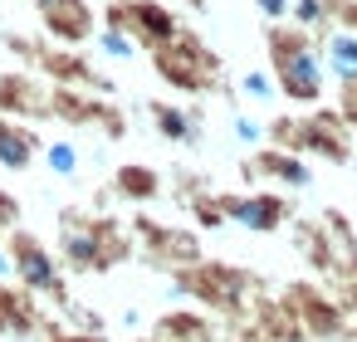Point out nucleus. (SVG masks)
<instances>
[{"instance_id": "nucleus-4", "label": "nucleus", "mask_w": 357, "mask_h": 342, "mask_svg": "<svg viewBox=\"0 0 357 342\" xmlns=\"http://www.w3.org/2000/svg\"><path fill=\"white\" fill-rule=\"evenodd\" d=\"M132 235H137V244H142V259L152 264V269H186V264H196L201 259V240L191 235V230H176V225H157L152 215H137L132 220Z\"/></svg>"}, {"instance_id": "nucleus-13", "label": "nucleus", "mask_w": 357, "mask_h": 342, "mask_svg": "<svg viewBox=\"0 0 357 342\" xmlns=\"http://www.w3.org/2000/svg\"><path fill=\"white\" fill-rule=\"evenodd\" d=\"M147 113H152V127H157L162 142H172V147H196L201 142V108H181V103L157 98V103H147Z\"/></svg>"}, {"instance_id": "nucleus-17", "label": "nucleus", "mask_w": 357, "mask_h": 342, "mask_svg": "<svg viewBox=\"0 0 357 342\" xmlns=\"http://www.w3.org/2000/svg\"><path fill=\"white\" fill-rule=\"evenodd\" d=\"M162 171L157 166H147V162H128V166H118V176H113V191L123 196V201H132V205H147V201H157L162 196Z\"/></svg>"}, {"instance_id": "nucleus-1", "label": "nucleus", "mask_w": 357, "mask_h": 342, "mask_svg": "<svg viewBox=\"0 0 357 342\" xmlns=\"http://www.w3.org/2000/svg\"><path fill=\"white\" fill-rule=\"evenodd\" d=\"M264 49H269V74L284 103L298 108H318L323 103V59H318V40L289 20L264 30Z\"/></svg>"}, {"instance_id": "nucleus-16", "label": "nucleus", "mask_w": 357, "mask_h": 342, "mask_svg": "<svg viewBox=\"0 0 357 342\" xmlns=\"http://www.w3.org/2000/svg\"><path fill=\"white\" fill-rule=\"evenodd\" d=\"M0 113H25V118H45L50 98L40 93V84L30 74H6L0 79Z\"/></svg>"}, {"instance_id": "nucleus-7", "label": "nucleus", "mask_w": 357, "mask_h": 342, "mask_svg": "<svg viewBox=\"0 0 357 342\" xmlns=\"http://www.w3.org/2000/svg\"><path fill=\"white\" fill-rule=\"evenodd\" d=\"M303 152H313V157H323L333 166H352V132L337 118V108L333 113L318 108V113H303L298 118V157Z\"/></svg>"}, {"instance_id": "nucleus-34", "label": "nucleus", "mask_w": 357, "mask_h": 342, "mask_svg": "<svg viewBox=\"0 0 357 342\" xmlns=\"http://www.w3.org/2000/svg\"><path fill=\"white\" fill-rule=\"evenodd\" d=\"M147 342H157V337H147Z\"/></svg>"}, {"instance_id": "nucleus-18", "label": "nucleus", "mask_w": 357, "mask_h": 342, "mask_svg": "<svg viewBox=\"0 0 357 342\" xmlns=\"http://www.w3.org/2000/svg\"><path fill=\"white\" fill-rule=\"evenodd\" d=\"M35 152H40V137L30 127L0 118V166H6V171H25L35 162Z\"/></svg>"}, {"instance_id": "nucleus-30", "label": "nucleus", "mask_w": 357, "mask_h": 342, "mask_svg": "<svg viewBox=\"0 0 357 342\" xmlns=\"http://www.w3.org/2000/svg\"><path fill=\"white\" fill-rule=\"evenodd\" d=\"M20 220V205H15V196L10 191H0V225H15Z\"/></svg>"}, {"instance_id": "nucleus-15", "label": "nucleus", "mask_w": 357, "mask_h": 342, "mask_svg": "<svg viewBox=\"0 0 357 342\" xmlns=\"http://www.w3.org/2000/svg\"><path fill=\"white\" fill-rule=\"evenodd\" d=\"M318 59H323L328 79H352L357 74V30H342V25L323 30L318 35Z\"/></svg>"}, {"instance_id": "nucleus-33", "label": "nucleus", "mask_w": 357, "mask_h": 342, "mask_svg": "<svg viewBox=\"0 0 357 342\" xmlns=\"http://www.w3.org/2000/svg\"><path fill=\"white\" fill-rule=\"evenodd\" d=\"M186 6H196V10H206V0H186Z\"/></svg>"}, {"instance_id": "nucleus-3", "label": "nucleus", "mask_w": 357, "mask_h": 342, "mask_svg": "<svg viewBox=\"0 0 357 342\" xmlns=\"http://www.w3.org/2000/svg\"><path fill=\"white\" fill-rule=\"evenodd\" d=\"M250 288H255L250 269L220 264V259H211V264L196 259V264H186V269L172 274V293L176 298H196L201 308H225V313H240V303H245Z\"/></svg>"}, {"instance_id": "nucleus-22", "label": "nucleus", "mask_w": 357, "mask_h": 342, "mask_svg": "<svg viewBox=\"0 0 357 342\" xmlns=\"http://www.w3.org/2000/svg\"><path fill=\"white\" fill-rule=\"evenodd\" d=\"M289 25H298L308 35L333 30V0H289Z\"/></svg>"}, {"instance_id": "nucleus-25", "label": "nucleus", "mask_w": 357, "mask_h": 342, "mask_svg": "<svg viewBox=\"0 0 357 342\" xmlns=\"http://www.w3.org/2000/svg\"><path fill=\"white\" fill-rule=\"evenodd\" d=\"M186 201H191L196 230H225V210H220V196H211V191H196V196H186Z\"/></svg>"}, {"instance_id": "nucleus-8", "label": "nucleus", "mask_w": 357, "mask_h": 342, "mask_svg": "<svg viewBox=\"0 0 357 342\" xmlns=\"http://www.w3.org/2000/svg\"><path fill=\"white\" fill-rule=\"evenodd\" d=\"M284 298L294 303V313H298L308 337H342L347 332V308L337 298H328L318 283H289Z\"/></svg>"}, {"instance_id": "nucleus-10", "label": "nucleus", "mask_w": 357, "mask_h": 342, "mask_svg": "<svg viewBox=\"0 0 357 342\" xmlns=\"http://www.w3.org/2000/svg\"><path fill=\"white\" fill-rule=\"evenodd\" d=\"M128 35L137 49H157L167 40H176L181 25H176V10L162 6V0H128Z\"/></svg>"}, {"instance_id": "nucleus-27", "label": "nucleus", "mask_w": 357, "mask_h": 342, "mask_svg": "<svg viewBox=\"0 0 357 342\" xmlns=\"http://www.w3.org/2000/svg\"><path fill=\"white\" fill-rule=\"evenodd\" d=\"M230 137L240 147H264V123L250 118V113H230Z\"/></svg>"}, {"instance_id": "nucleus-23", "label": "nucleus", "mask_w": 357, "mask_h": 342, "mask_svg": "<svg viewBox=\"0 0 357 342\" xmlns=\"http://www.w3.org/2000/svg\"><path fill=\"white\" fill-rule=\"evenodd\" d=\"M93 45H98V54L103 59H113V64H132L142 49L132 45V35H123V30H108V25H98L93 30Z\"/></svg>"}, {"instance_id": "nucleus-32", "label": "nucleus", "mask_w": 357, "mask_h": 342, "mask_svg": "<svg viewBox=\"0 0 357 342\" xmlns=\"http://www.w3.org/2000/svg\"><path fill=\"white\" fill-rule=\"evenodd\" d=\"M15 279V264H10V249H0V283Z\"/></svg>"}, {"instance_id": "nucleus-26", "label": "nucleus", "mask_w": 357, "mask_h": 342, "mask_svg": "<svg viewBox=\"0 0 357 342\" xmlns=\"http://www.w3.org/2000/svg\"><path fill=\"white\" fill-rule=\"evenodd\" d=\"M240 93H245L250 103H259V108H269V103L279 98L274 79H269V74H255V69H250V74H240Z\"/></svg>"}, {"instance_id": "nucleus-9", "label": "nucleus", "mask_w": 357, "mask_h": 342, "mask_svg": "<svg viewBox=\"0 0 357 342\" xmlns=\"http://www.w3.org/2000/svg\"><path fill=\"white\" fill-rule=\"evenodd\" d=\"M240 171H245V181H279V186H294V191L313 186V166L298 152H284V147H259L255 157L240 162Z\"/></svg>"}, {"instance_id": "nucleus-21", "label": "nucleus", "mask_w": 357, "mask_h": 342, "mask_svg": "<svg viewBox=\"0 0 357 342\" xmlns=\"http://www.w3.org/2000/svg\"><path fill=\"white\" fill-rule=\"evenodd\" d=\"M50 113L64 118V123H93L98 98H89L84 88H54V93H50Z\"/></svg>"}, {"instance_id": "nucleus-19", "label": "nucleus", "mask_w": 357, "mask_h": 342, "mask_svg": "<svg viewBox=\"0 0 357 342\" xmlns=\"http://www.w3.org/2000/svg\"><path fill=\"white\" fill-rule=\"evenodd\" d=\"M157 342H211V318L196 308H172L157 322Z\"/></svg>"}, {"instance_id": "nucleus-29", "label": "nucleus", "mask_w": 357, "mask_h": 342, "mask_svg": "<svg viewBox=\"0 0 357 342\" xmlns=\"http://www.w3.org/2000/svg\"><path fill=\"white\" fill-rule=\"evenodd\" d=\"M255 10H259L269 25H279V20H289V0H255Z\"/></svg>"}, {"instance_id": "nucleus-2", "label": "nucleus", "mask_w": 357, "mask_h": 342, "mask_svg": "<svg viewBox=\"0 0 357 342\" xmlns=\"http://www.w3.org/2000/svg\"><path fill=\"white\" fill-rule=\"evenodd\" d=\"M152 69H157L162 84H172L176 93H191V98L220 88V54L201 35H191V30H181L176 40L157 45L152 49Z\"/></svg>"}, {"instance_id": "nucleus-24", "label": "nucleus", "mask_w": 357, "mask_h": 342, "mask_svg": "<svg viewBox=\"0 0 357 342\" xmlns=\"http://www.w3.org/2000/svg\"><path fill=\"white\" fill-rule=\"evenodd\" d=\"M45 152V166L59 176V181H74L79 176V147L74 142H50V147H40Z\"/></svg>"}, {"instance_id": "nucleus-14", "label": "nucleus", "mask_w": 357, "mask_h": 342, "mask_svg": "<svg viewBox=\"0 0 357 342\" xmlns=\"http://www.w3.org/2000/svg\"><path fill=\"white\" fill-rule=\"evenodd\" d=\"M40 59V69L54 79V88H108V79H98L93 74V64L84 59V54H69V49H45V54H35Z\"/></svg>"}, {"instance_id": "nucleus-5", "label": "nucleus", "mask_w": 357, "mask_h": 342, "mask_svg": "<svg viewBox=\"0 0 357 342\" xmlns=\"http://www.w3.org/2000/svg\"><path fill=\"white\" fill-rule=\"evenodd\" d=\"M10 264H15V279L25 283V293H45V298H59L64 303V274L54 264V254L30 235V230H10Z\"/></svg>"}, {"instance_id": "nucleus-20", "label": "nucleus", "mask_w": 357, "mask_h": 342, "mask_svg": "<svg viewBox=\"0 0 357 342\" xmlns=\"http://www.w3.org/2000/svg\"><path fill=\"white\" fill-rule=\"evenodd\" d=\"M40 313H35V293H10V288H0V332H35Z\"/></svg>"}, {"instance_id": "nucleus-6", "label": "nucleus", "mask_w": 357, "mask_h": 342, "mask_svg": "<svg viewBox=\"0 0 357 342\" xmlns=\"http://www.w3.org/2000/svg\"><path fill=\"white\" fill-rule=\"evenodd\" d=\"M215 196H220L225 225H240L250 235H274L289 220V201L279 191H215Z\"/></svg>"}, {"instance_id": "nucleus-11", "label": "nucleus", "mask_w": 357, "mask_h": 342, "mask_svg": "<svg viewBox=\"0 0 357 342\" xmlns=\"http://www.w3.org/2000/svg\"><path fill=\"white\" fill-rule=\"evenodd\" d=\"M40 15H45V30L59 40V45H84L93 40V6L89 0H35Z\"/></svg>"}, {"instance_id": "nucleus-31", "label": "nucleus", "mask_w": 357, "mask_h": 342, "mask_svg": "<svg viewBox=\"0 0 357 342\" xmlns=\"http://www.w3.org/2000/svg\"><path fill=\"white\" fill-rule=\"evenodd\" d=\"M50 342H108L103 332H54Z\"/></svg>"}, {"instance_id": "nucleus-28", "label": "nucleus", "mask_w": 357, "mask_h": 342, "mask_svg": "<svg viewBox=\"0 0 357 342\" xmlns=\"http://www.w3.org/2000/svg\"><path fill=\"white\" fill-rule=\"evenodd\" d=\"M337 118L347 123V132H357V74L337 79Z\"/></svg>"}, {"instance_id": "nucleus-12", "label": "nucleus", "mask_w": 357, "mask_h": 342, "mask_svg": "<svg viewBox=\"0 0 357 342\" xmlns=\"http://www.w3.org/2000/svg\"><path fill=\"white\" fill-rule=\"evenodd\" d=\"M59 254H64V264H69L74 274H103V259H98V220L64 215Z\"/></svg>"}]
</instances>
